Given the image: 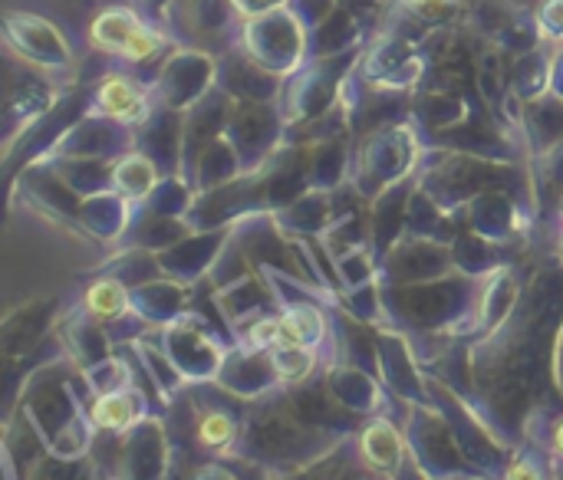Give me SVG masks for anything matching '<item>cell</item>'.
<instances>
[{"instance_id":"6da1fadb","label":"cell","mask_w":563,"mask_h":480,"mask_svg":"<svg viewBox=\"0 0 563 480\" xmlns=\"http://www.w3.org/2000/svg\"><path fill=\"white\" fill-rule=\"evenodd\" d=\"M92 40L102 49L122 53L129 59H145L158 49V36H152L132 13L125 10H109L102 16H96L92 23Z\"/></svg>"},{"instance_id":"7a4b0ae2","label":"cell","mask_w":563,"mask_h":480,"mask_svg":"<svg viewBox=\"0 0 563 480\" xmlns=\"http://www.w3.org/2000/svg\"><path fill=\"white\" fill-rule=\"evenodd\" d=\"M363 455L376 465V468H396L402 458V442L396 435V428H389L386 422H376L363 432Z\"/></svg>"},{"instance_id":"3957f363","label":"cell","mask_w":563,"mask_h":480,"mask_svg":"<svg viewBox=\"0 0 563 480\" xmlns=\"http://www.w3.org/2000/svg\"><path fill=\"white\" fill-rule=\"evenodd\" d=\"M277 323H280V343L277 346H307V343H317L323 333V320L310 306H297Z\"/></svg>"},{"instance_id":"277c9868","label":"cell","mask_w":563,"mask_h":480,"mask_svg":"<svg viewBox=\"0 0 563 480\" xmlns=\"http://www.w3.org/2000/svg\"><path fill=\"white\" fill-rule=\"evenodd\" d=\"M99 102L106 112L119 115V119H135L142 115V96L125 82V79H109L102 89H99Z\"/></svg>"},{"instance_id":"5b68a950","label":"cell","mask_w":563,"mask_h":480,"mask_svg":"<svg viewBox=\"0 0 563 480\" xmlns=\"http://www.w3.org/2000/svg\"><path fill=\"white\" fill-rule=\"evenodd\" d=\"M86 303L96 316H119L125 310V290L119 283H96L86 293Z\"/></svg>"},{"instance_id":"8992f818","label":"cell","mask_w":563,"mask_h":480,"mask_svg":"<svg viewBox=\"0 0 563 480\" xmlns=\"http://www.w3.org/2000/svg\"><path fill=\"white\" fill-rule=\"evenodd\" d=\"M92 418H96V425H102V428H122V425H129V418H132V402H129L125 395H106V399L96 402Z\"/></svg>"},{"instance_id":"52a82bcc","label":"cell","mask_w":563,"mask_h":480,"mask_svg":"<svg viewBox=\"0 0 563 480\" xmlns=\"http://www.w3.org/2000/svg\"><path fill=\"white\" fill-rule=\"evenodd\" d=\"M152 165L148 161H142V158H132V161H125L122 168H119V175H115V181H119V188L125 191V194H145L148 188H152Z\"/></svg>"},{"instance_id":"ba28073f","label":"cell","mask_w":563,"mask_h":480,"mask_svg":"<svg viewBox=\"0 0 563 480\" xmlns=\"http://www.w3.org/2000/svg\"><path fill=\"white\" fill-rule=\"evenodd\" d=\"M274 366L284 379H300L310 372V356L303 353V346H277L274 349Z\"/></svg>"},{"instance_id":"9c48e42d","label":"cell","mask_w":563,"mask_h":480,"mask_svg":"<svg viewBox=\"0 0 563 480\" xmlns=\"http://www.w3.org/2000/svg\"><path fill=\"white\" fill-rule=\"evenodd\" d=\"M234 438V422L228 415H208L201 422V442L208 448H224Z\"/></svg>"},{"instance_id":"30bf717a","label":"cell","mask_w":563,"mask_h":480,"mask_svg":"<svg viewBox=\"0 0 563 480\" xmlns=\"http://www.w3.org/2000/svg\"><path fill=\"white\" fill-rule=\"evenodd\" d=\"M541 23H544V30H548V33L561 36L563 33V0H551V3L544 7V13H541Z\"/></svg>"},{"instance_id":"8fae6325","label":"cell","mask_w":563,"mask_h":480,"mask_svg":"<svg viewBox=\"0 0 563 480\" xmlns=\"http://www.w3.org/2000/svg\"><path fill=\"white\" fill-rule=\"evenodd\" d=\"M558 451H561V455H563V425H561V428H558Z\"/></svg>"}]
</instances>
